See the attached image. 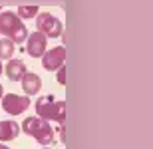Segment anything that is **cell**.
Returning <instances> with one entry per match:
<instances>
[{
	"label": "cell",
	"mask_w": 153,
	"mask_h": 149,
	"mask_svg": "<svg viewBox=\"0 0 153 149\" xmlns=\"http://www.w3.org/2000/svg\"><path fill=\"white\" fill-rule=\"evenodd\" d=\"M26 135L34 137L38 143L42 145H52L54 143V129L50 127V123L42 117H26L22 121V127H20Z\"/></svg>",
	"instance_id": "6da1fadb"
},
{
	"label": "cell",
	"mask_w": 153,
	"mask_h": 149,
	"mask_svg": "<svg viewBox=\"0 0 153 149\" xmlns=\"http://www.w3.org/2000/svg\"><path fill=\"white\" fill-rule=\"evenodd\" d=\"M0 34L10 38L12 42L22 44L28 38V30L14 12H0Z\"/></svg>",
	"instance_id": "7a4b0ae2"
},
{
	"label": "cell",
	"mask_w": 153,
	"mask_h": 149,
	"mask_svg": "<svg viewBox=\"0 0 153 149\" xmlns=\"http://www.w3.org/2000/svg\"><path fill=\"white\" fill-rule=\"evenodd\" d=\"M36 113L42 119H54L58 123H64L66 119V102H56L54 96H42L36 102Z\"/></svg>",
	"instance_id": "3957f363"
},
{
	"label": "cell",
	"mask_w": 153,
	"mask_h": 149,
	"mask_svg": "<svg viewBox=\"0 0 153 149\" xmlns=\"http://www.w3.org/2000/svg\"><path fill=\"white\" fill-rule=\"evenodd\" d=\"M36 26H38V32L44 34L46 38H58L62 34V22L58 20L56 16H52L50 12H42L36 18Z\"/></svg>",
	"instance_id": "277c9868"
},
{
	"label": "cell",
	"mask_w": 153,
	"mask_h": 149,
	"mask_svg": "<svg viewBox=\"0 0 153 149\" xmlns=\"http://www.w3.org/2000/svg\"><path fill=\"white\" fill-rule=\"evenodd\" d=\"M30 107V99L28 96H16V93H6L2 98V109L10 115H18L26 111Z\"/></svg>",
	"instance_id": "5b68a950"
},
{
	"label": "cell",
	"mask_w": 153,
	"mask_h": 149,
	"mask_svg": "<svg viewBox=\"0 0 153 149\" xmlns=\"http://www.w3.org/2000/svg\"><path fill=\"white\" fill-rule=\"evenodd\" d=\"M64 62H66V48H62V46L52 48L50 52H44V56H42V64H44V68L48 72L62 68Z\"/></svg>",
	"instance_id": "8992f818"
},
{
	"label": "cell",
	"mask_w": 153,
	"mask_h": 149,
	"mask_svg": "<svg viewBox=\"0 0 153 149\" xmlns=\"http://www.w3.org/2000/svg\"><path fill=\"white\" fill-rule=\"evenodd\" d=\"M26 40H28L26 50H28L30 56H32V58H42V56H44L46 44H48V38H46L44 34H40V32H32Z\"/></svg>",
	"instance_id": "52a82bcc"
},
{
	"label": "cell",
	"mask_w": 153,
	"mask_h": 149,
	"mask_svg": "<svg viewBox=\"0 0 153 149\" xmlns=\"http://www.w3.org/2000/svg\"><path fill=\"white\" fill-rule=\"evenodd\" d=\"M22 90L26 96H34V93L40 92V87H42V80H40L38 74H32V72H26L24 74L22 80Z\"/></svg>",
	"instance_id": "ba28073f"
},
{
	"label": "cell",
	"mask_w": 153,
	"mask_h": 149,
	"mask_svg": "<svg viewBox=\"0 0 153 149\" xmlns=\"http://www.w3.org/2000/svg\"><path fill=\"white\" fill-rule=\"evenodd\" d=\"M20 133V127H18L16 121L12 119H6V121H0V141H12V139L18 137Z\"/></svg>",
	"instance_id": "9c48e42d"
},
{
	"label": "cell",
	"mask_w": 153,
	"mask_h": 149,
	"mask_svg": "<svg viewBox=\"0 0 153 149\" xmlns=\"http://www.w3.org/2000/svg\"><path fill=\"white\" fill-rule=\"evenodd\" d=\"M4 72H6V76H8V80L18 82V80H22L24 74H26V64H24L22 60H10L8 66L4 68Z\"/></svg>",
	"instance_id": "30bf717a"
},
{
	"label": "cell",
	"mask_w": 153,
	"mask_h": 149,
	"mask_svg": "<svg viewBox=\"0 0 153 149\" xmlns=\"http://www.w3.org/2000/svg\"><path fill=\"white\" fill-rule=\"evenodd\" d=\"M12 54H14V42L8 40V38L0 40V58L8 60V58H12Z\"/></svg>",
	"instance_id": "8fae6325"
},
{
	"label": "cell",
	"mask_w": 153,
	"mask_h": 149,
	"mask_svg": "<svg viewBox=\"0 0 153 149\" xmlns=\"http://www.w3.org/2000/svg\"><path fill=\"white\" fill-rule=\"evenodd\" d=\"M20 18H34L38 16V6H18V14Z\"/></svg>",
	"instance_id": "7c38bea8"
},
{
	"label": "cell",
	"mask_w": 153,
	"mask_h": 149,
	"mask_svg": "<svg viewBox=\"0 0 153 149\" xmlns=\"http://www.w3.org/2000/svg\"><path fill=\"white\" fill-rule=\"evenodd\" d=\"M58 82L60 84H66V68H58Z\"/></svg>",
	"instance_id": "4fadbf2b"
},
{
	"label": "cell",
	"mask_w": 153,
	"mask_h": 149,
	"mask_svg": "<svg viewBox=\"0 0 153 149\" xmlns=\"http://www.w3.org/2000/svg\"><path fill=\"white\" fill-rule=\"evenodd\" d=\"M0 149H10V147H6L4 143H0Z\"/></svg>",
	"instance_id": "5bb4252c"
},
{
	"label": "cell",
	"mask_w": 153,
	"mask_h": 149,
	"mask_svg": "<svg viewBox=\"0 0 153 149\" xmlns=\"http://www.w3.org/2000/svg\"><path fill=\"white\" fill-rule=\"evenodd\" d=\"M2 93H4V90H2V84H0V98H2Z\"/></svg>",
	"instance_id": "9a60e30c"
},
{
	"label": "cell",
	"mask_w": 153,
	"mask_h": 149,
	"mask_svg": "<svg viewBox=\"0 0 153 149\" xmlns=\"http://www.w3.org/2000/svg\"><path fill=\"white\" fill-rule=\"evenodd\" d=\"M0 76H2V62H0Z\"/></svg>",
	"instance_id": "2e32d148"
},
{
	"label": "cell",
	"mask_w": 153,
	"mask_h": 149,
	"mask_svg": "<svg viewBox=\"0 0 153 149\" xmlns=\"http://www.w3.org/2000/svg\"><path fill=\"white\" fill-rule=\"evenodd\" d=\"M0 12H2V8H0Z\"/></svg>",
	"instance_id": "e0dca14e"
}]
</instances>
